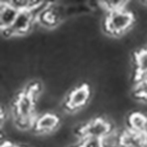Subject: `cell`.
<instances>
[{"instance_id":"obj_1","label":"cell","mask_w":147,"mask_h":147,"mask_svg":"<svg viewBox=\"0 0 147 147\" xmlns=\"http://www.w3.org/2000/svg\"><path fill=\"white\" fill-rule=\"evenodd\" d=\"M134 22V14L127 7L113 10L107 13L105 18V30L110 36L120 37L132 29Z\"/></svg>"},{"instance_id":"obj_2","label":"cell","mask_w":147,"mask_h":147,"mask_svg":"<svg viewBox=\"0 0 147 147\" xmlns=\"http://www.w3.org/2000/svg\"><path fill=\"white\" fill-rule=\"evenodd\" d=\"M113 125L105 116H96L86 122L80 129V137H96L102 139L113 129Z\"/></svg>"},{"instance_id":"obj_3","label":"cell","mask_w":147,"mask_h":147,"mask_svg":"<svg viewBox=\"0 0 147 147\" xmlns=\"http://www.w3.org/2000/svg\"><path fill=\"white\" fill-rule=\"evenodd\" d=\"M92 92L88 84H81L72 88L65 99V107L69 111H79L86 107L90 99Z\"/></svg>"},{"instance_id":"obj_4","label":"cell","mask_w":147,"mask_h":147,"mask_svg":"<svg viewBox=\"0 0 147 147\" xmlns=\"http://www.w3.org/2000/svg\"><path fill=\"white\" fill-rule=\"evenodd\" d=\"M36 21L37 17L33 11L28 9L19 10L17 18L15 19L12 27L7 32L2 34H6L7 37L22 36L24 34L28 33L32 29V27L35 24Z\"/></svg>"},{"instance_id":"obj_5","label":"cell","mask_w":147,"mask_h":147,"mask_svg":"<svg viewBox=\"0 0 147 147\" xmlns=\"http://www.w3.org/2000/svg\"><path fill=\"white\" fill-rule=\"evenodd\" d=\"M61 125V118L56 112H42L36 117L33 123V129L37 134L46 135L53 133L59 129Z\"/></svg>"},{"instance_id":"obj_6","label":"cell","mask_w":147,"mask_h":147,"mask_svg":"<svg viewBox=\"0 0 147 147\" xmlns=\"http://www.w3.org/2000/svg\"><path fill=\"white\" fill-rule=\"evenodd\" d=\"M18 13L19 9H17L10 1H1L0 3V26H1L2 33L7 32L12 27Z\"/></svg>"},{"instance_id":"obj_7","label":"cell","mask_w":147,"mask_h":147,"mask_svg":"<svg viewBox=\"0 0 147 147\" xmlns=\"http://www.w3.org/2000/svg\"><path fill=\"white\" fill-rule=\"evenodd\" d=\"M146 140V133L135 132L125 128L120 134V147H144Z\"/></svg>"},{"instance_id":"obj_8","label":"cell","mask_w":147,"mask_h":147,"mask_svg":"<svg viewBox=\"0 0 147 147\" xmlns=\"http://www.w3.org/2000/svg\"><path fill=\"white\" fill-rule=\"evenodd\" d=\"M126 128L135 132L146 133L147 115L142 111H132L126 117Z\"/></svg>"},{"instance_id":"obj_9","label":"cell","mask_w":147,"mask_h":147,"mask_svg":"<svg viewBox=\"0 0 147 147\" xmlns=\"http://www.w3.org/2000/svg\"><path fill=\"white\" fill-rule=\"evenodd\" d=\"M135 80L147 78V47L141 48L134 54Z\"/></svg>"},{"instance_id":"obj_10","label":"cell","mask_w":147,"mask_h":147,"mask_svg":"<svg viewBox=\"0 0 147 147\" xmlns=\"http://www.w3.org/2000/svg\"><path fill=\"white\" fill-rule=\"evenodd\" d=\"M133 92L136 98H138L140 101L147 102V78L136 80Z\"/></svg>"},{"instance_id":"obj_11","label":"cell","mask_w":147,"mask_h":147,"mask_svg":"<svg viewBox=\"0 0 147 147\" xmlns=\"http://www.w3.org/2000/svg\"><path fill=\"white\" fill-rule=\"evenodd\" d=\"M122 130L113 128L107 135L102 138L105 147H120V134Z\"/></svg>"},{"instance_id":"obj_12","label":"cell","mask_w":147,"mask_h":147,"mask_svg":"<svg viewBox=\"0 0 147 147\" xmlns=\"http://www.w3.org/2000/svg\"><path fill=\"white\" fill-rule=\"evenodd\" d=\"M78 147H105L102 139L96 137H80Z\"/></svg>"},{"instance_id":"obj_13","label":"cell","mask_w":147,"mask_h":147,"mask_svg":"<svg viewBox=\"0 0 147 147\" xmlns=\"http://www.w3.org/2000/svg\"><path fill=\"white\" fill-rule=\"evenodd\" d=\"M1 147H23V146H20L18 143H15V142L6 139V140H2Z\"/></svg>"},{"instance_id":"obj_14","label":"cell","mask_w":147,"mask_h":147,"mask_svg":"<svg viewBox=\"0 0 147 147\" xmlns=\"http://www.w3.org/2000/svg\"><path fill=\"white\" fill-rule=\"evenodd\" d=\"M144 147H147V140H146V142H145V145H144Z\"/></svg>"},{"instance_id":"obj_15","label":"cell","mask_w":147,"mask_h":147,"mask_svg":"<svg viewBox=\"0 0 147 147\" xmlns=\"http://www.w3.org/2000/svg\"><path fill=\"white\" fill-rule=\"evenodd\" d=\"M146 134H147V130H146Z\"/></svg>"}]
</instances>
